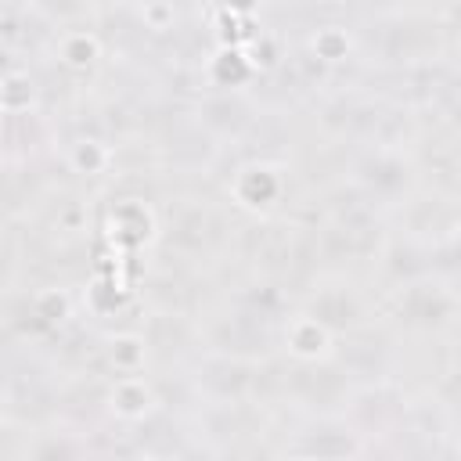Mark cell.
<instances>
[{
  "label": "cell",
  "instance_id": "obj_6",
  "mask_svg": "<svg viewBox=\"0 0 461 461\" xmlns=\"http://www.w3.org/2000/svg\"><path fill=\"white\" fill-rule=\"evenodd\" d=\"M22 285V241L11 223H0V295Z\"/></svg>",
  "mask_w": 461,
  "mask_h": 461
},
{
  "label": "cell",
  "instance_id": "obj_4",
  "mask_svg": "<svg viewBox=\"0 0 461 461\" xmlns=\"http://www.w3.org/2000/svg\"><path fill=\"white\" fill-rule=\"evenodd\" d=\"M277 450L299 457H346L367 450V443L342 414H299L292 439H285Z\"/></svg>",
  "mask_w": 461,
  "mask_h": 461
},
{
  "label": "cell",
  "instance_id": "obj_2",
  "mask_svg": "<svg viewBox=\"0 0 461 461\" xmlns=\"http://www.w3.org/2000/svg\"><path fill=\"white\" fill-rule=\"evenodd\" d=\"M295 310L306 313L313 324H321L331 335H342L375 317L367 292L357 288V281H349L346 274H324L321 281L313 277L306 285V292L295 299Z\"/></svg>",
  "mask_w": 461,
  "mask_h": 461
},
{
  "label": "cell",
  "instance_id": "obj_3",
  "mask_svg": "<svg viewBox=\"0 0 461 461\" xmlns=\"http://www.w3.org/2000/svg\"><path fill=\"white\" fill-rule=\"evenodd\" d=\"M137 331L144 339L148 367H184L202 349V324L194 313L144 306Z\"/></svg>",
  "mask_w": 461,
  "mask_h": 461
},
{
  "label": "cell",
  "instance_id": "obj_5",
  "mask_svg": "<svg viewBox=\"0 0 461 461\" xmlns=\"http://www.w3.org/2000/svg\"><path fill=\"white\" fill-rule=\"evenodd\" d=\"M256 115H259V101L249 90H205L191 104V119L205 133H212L223 148L234 144L252 126Z\"/></svg>",
  "mask_w": 461,
  "mask_h": 461
},
{
  "label": "cell",
  "instance_id": "obj_1",
  "mask_svg": "<svg viewBox=\"0 0 461 461\" xmlns=\"http://www.w3.org/2000/svg\"><path fill=\"white\" fill-rule=\"evenodd\" d=\"M457 317V292L450 277L429 274V277H414L407 285L393 288V303L389 313L382 317L396 335H443L454 328Z\"/></svg>",
  "mask_w": 461,
  "mask_h": 461
}]
</instances>
